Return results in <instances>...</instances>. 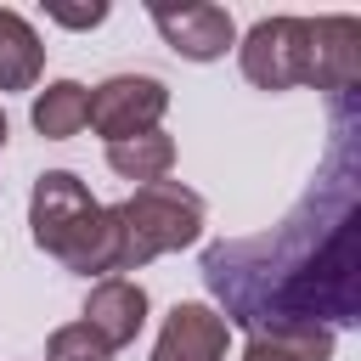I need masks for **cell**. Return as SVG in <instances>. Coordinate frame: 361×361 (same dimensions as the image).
Returning a JSON list of instances; mask_svg holds the SVG:
<instances>
[{"mask_svg": "<svg viewBox=\"0 0 361 361\" xmlns=\"http://www.w3.org/2000/svg\"><path fill=\"white\" fill-rule=\"evenodd\" d=\"M333 158L322 164L316 186L299 209L237 243L203 248V282L226 327H350L361 322V197H355V152L350 130L355 113L333 107Z\"/></svg>", "mask_w": 361, "mask_h": 361, "instance_id": "1", "label": "cell"}, {"mask_svg": "<svg viewBox=\"0 0 361 361\" xmlns=\"http://www.w3.org/2000/svg\"><path fill=\"white\" fill-rule=\"evenodd\" d=\"M28 231H34V248L51 254L62 271L73 276H113L118 265V231H113V214L107 203L90 197V186L73 175V169H45L34 175V192H28Z\"/></svg>", "mask_w": 361, "mask_h": 361, "instance_id": "2", "label": "cell"}, {"mask_svg": "<svg viewBox=\"0 0 361 361\" xmlns=\"http://www.w3.org/2000/svg\"><path fill=\"white\" fill-rule=\"evenodd\" d=\"M107 214H113V231H118V265H113V276L141 271V265H152V259H164V254L192 248V243L203 237V220H209L203 197H197L192 186H180V180L135 186V192H130L124 203H113Z\"/></svg>", "mask_w": 361, "mask_h": 361, "instance_id": "3", "label": "cell"}, {"mask_svg": "<svg viewBox=\"0 0 361 361\" xmlns=\"http://www.w3.org/2000/svg\"><path fill=\"white\" fill-rule=\"evenodd\" d=\"M237 68L254 90H299L316 73V17H259L237 39Z\"/></svg>", "mask_w": 361, "mask_h": 361, "instance_id": "4", "label": "cell"}, {"mask_svg": "<svg viewBox=\"0 0 361 361\" xmlns=\"http://www.w3.org/2000/svg\"><path fill=\"white\" fill-rule=\"evenodd\" d=\"M169 113V85L152 73H107L96 90H85V124L102 141H130L158 130V118Z\"/></svg>", "mask_w": 361, "mask_h": 361, "instance_id": "5", "label": "cell"}, {"mask_svg": "<svg viewBox=\"0 0 361 361\" xmlns=\"http://www.w3.org/2000/svg\"><path fill=\"white\" fill-rule=\"evenodd\" d=\"M152 28L164 34V45L186 62H220L237 45V23L226 6L214 0H192V6H147Z\"/></svg>", "mask_w": 361, "mask_h": 361, "instance_id": "6", "label": "cell"}, {"mask_svg": "<svg viewBox=\"0 0 361 361\" xmlns=\"http://www.w3.org/2000/svg\"><path fill=\"white\" fill-rule=\"evenodd\" d=\"M226 350H231L226 316L214 305H203V299H180L158 327L152 361H226Z\"/></svg>", "mask_w": 361, "mask_h": 361, "instance_id": "7", "label": "cell"}, {"mask_svg": "<svg viewBox=\"0 0 361 361\" xmlns=\"http://www.w3.org/2000/svg\"><path fill=\"white\" fill-rule=\"evenodd\" d=\"M310 85L333 102L350 107L361 90V23L355 17H316V73Z\"/></svg>", "mask_w": 361, "mask_h": 361, "instance_id": "8", "label": "cell"}, {"mask_svg": "<svg viewBox=\"0 0 361 361\" xmlns=\"http://www.w3.org/2000/svg\"><path fill=\"white\" fill-rule=\"evenodd\" d=\"M107 350H124L135 344V333L147 327V288L130 282V276H102L90 282V299H85V316H79Z\"/></svg>", "mask_w": 361, "mask_h": 361, "instance_id": "9", "label": "cell"}, {"mask_svg": "<svg viewBox=\"0 0 361 361\" xmlns=\"http://www.w3.org/2000/svg\"><path fill=\"white\" fill-rule=\"evenodd\" d=\"M45 73V45L34 34V23L11 6H0V96L6 90H34Z\"/></svg>", "mask_w": 361, "mask_h": 361, "instance_id": "10", "label": "cell"}, {"mask_svg": "<svg viewBox=\"0 0 361 361\" xmlns=\"http://www.w3.org/2000/svg\"><path fill=\"white\" fill-rule=\"evenodd\" d=\"M107 169L118 180H135V186H152V180H169L175 169V141L164 130H147V135H130V141H107Z\"/></svg>", "mask_w": 361, "mask_h": 361, "instance_id": "11", "label": "cell"}, {"mask_svg": "<svg viewBox=\"0 0 361 361\" xmlns=\"http://www.w3.org/2000/svg\"><path fill=\"white\" fill-rule=\"evenodd\" d=\"M243 361H333V327H259Z\"/></svg>", "mask_w": 361, "mask_h": 361, "instance_id": "12", "label": "cell"}, {"mask_svg": "<svg viewBox=\"0 0 361 361\" xmlns=\"http://www.w3.org/2000/svg\"><path fill=\"white\" fill-rule=\"evenodd\" d=\"M28 118L45 141H73L85 130V85L79 79H51L45 90H34Z\"/></svg>", "mask_w": 361, "mask_h": 361, "instance_id": "13", "label": "cell"}, {"mask_svg": "<svg viewBox=\"0 0 361 361\" xmlns=\"http://www.w3.org/2000/svg\"><path fill=\"white\" fill-rule=\"evenodd\" d=\"M45 361H113V350L85 327V322H68L45 338Z\"/></svg>", "mask_w": 361, "mask_h": 361, "instance_id": "14", "label": "cell"}, {"mask_svg": "<svg viewBox=\"0 0 361 361\" xmlns=\"http://www.w3.org/2000/svg\"><path fill=\"white\" fill-rule=\"evenodd\" d=\"M45 17H51V23H62V28H96V23H107V6H90V11H68V6H51Z\"/></svg>", "mask_w": 361, "mask_h": 361, "instance_id": "15", "label": "cell"}, {"mask_svg": "<svg viewBox=\"0 0 361 361\" xmlns=\"http://www.w3.org/2000/svg\"><path fill=\"white\" fill-rule=\"evenodd\" d=\"M6 141H11V124H6V113H0V147H6Z\"/></svg>", "mask_w": 361, "mask_h": 361, "instance_id": "16", "label": "cell"}]
</instances>
